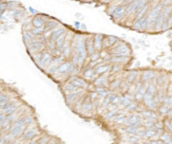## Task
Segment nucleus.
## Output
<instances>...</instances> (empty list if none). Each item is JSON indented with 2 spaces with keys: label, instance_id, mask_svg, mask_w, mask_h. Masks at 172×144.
Masks as SVG:
<instances>
[{
  "label": "nucleus",
  "instance_id": "obj_18",
  "mask_svg": "<svg viewBox=\"0 0 172 144\" xmlns=\"http://www.w3.org/2000/svg\"><path fill=\"white\" fill-rule=\"evenodd\" d=\"M135 75H136V72L135 71H132V72H130L129 74H128V76H127V82L128 83H133L134 82V79H135Z\"/></svg>",
  "mask_w": 172,
  "mask_h": 144
},
{
  "label": "nucleus",
  "instance_id": "obj_14",
  "mask_svg": "<svg viewBox=\"0 0 172 144\" xmlns=\"http://www.w3.org/2000/svg\"><path fill=\"white\" fill-rule=\"evenodd\" d=\"M163 104L170 108V106L172 105V95H166L164 101H163Z\"/></svg>",
  "mask_w": 172,
  "mask_h": 144
},
{
  "label": "nucleus",
  "instance_id": "obj_19",
  "mask_svg": "<svg viewBox=\"0 0 172 144\" xmlns=\"http://www.w3.org/2000/svg\"><path fill=\"white\" fill-rule=\"evenodd\" d=\"M110 95V94H109ZM109 95H107V97L105 98V100H104V102H102V104H101V107L102 108H107V107H109V105L111 104V101H110V97Z\"/></svg>",
  "mask_w": 172,
  "mask_h": 144
},
{
  "label": "nucleus",
  "instance_id": "obj_31",
  "mask_svg": "<svg viewBox=\"0 0 172 144\" xmlns=\"http://www.w3.org/2000/svg\"><path fill=\"white\" fill-rule=\"evenodd\" d=\"M66 88H67L68 90H72V91H73V90H76V86H75V85H73V84H69Z\"/></svg>",
  "mask_w": 172,
  "mask_h": 144
},
{
  "label": "nucleus",
  "instance_id": "obj_1",
  "mask_svg": "<svg viewBox=\"0 0 172 144\" xmlns=\"http://www.w3.org/2000/svg\"><path fill=\"white\" fill-rule=\"evenodd\" d=\"M111 53H115V55H123V56H127L129 54V49L127 48L126 45H120L116 48H114V49H112L110 51Z\"/></svg>",
  "mask_w": 172,
  "mask_h": 144
},
{
  "label": "nucleus",
  "instance_id": "obj_2",
  "mask_svg": "<svg viewBox=\"0 0 172 144\" xmlns=\"http://www.w3.org/2000/svg\"><path fill=\"white\" fill-rule=\"evenodd\" d=\"M75 50H76V53L79 55L82 59L87 57V50H86V45L82 42V41H78L76 48H75Z\"/></svg>",
  "mask_w": 172,
  "mask_h": 144
},
{
  "label": "nucleus",
  "instance_id": "obj_28",
  "mask_svg": "<svg viewBox=\"0 0 172 144\" xmlns=\"http://www.w3.org/2000/svg\"><path fill=\"white\" fill-rule=\"evenodd\" d=\"M135 100H136V101H142V100H144V95L140 94V93H138V92H136V93H135Z\"/></svg>",
  "mask_w": 172,
  "mask_h": 144
},
{
  "label": "nucleus",
  "instance_id": "obj_15",
  "mask_svg": "<svg viewBox=\"0 0 172 144\" xmlns=\"http://www.w3.org/2000/svg\"><path fill=\"white\" fill-rule=\"evenodd\" d=\"M118 115H119L118 110H110V111H109V112L106 115V118H107V119H111V118L117 117Z\"/></svg>",
  "mask_w": 172,
  "mask_h": 144
},
{
  "label": "nucleus",
  "instance_id": "obj_13",
  "mask_svg": "<svg viewBox=\"0 0 172 144\" xmlns=\"http://www.w3.org/2000/svg\"><path fill=\"white\" fill-rule=\"evenodd\" d=\"M125 60H126V56H123V55H115L111 58V61H113V62H121Z\"/></svg>",
  "mask_w": 172,
  "mask_h": 144
},
{
  "label": "nucleus",
  "instance_id": "obj_22",
  "mask_svg": "<svg viewBox=\"0 0 172 144\" xmlns=\"http://www.w3.org/2000/svg\"><path fill=\"white\" fill-rule=\"evenodd\" d=\"M153 136H156V133H155L153 129H147V130H146L145 137H147V138H152Z\"/></svg>",
  "mask_w": 172,
  "mask_h": 144
},
{
  "label": "nucleus",
  "instance_id": "obj_9",
  "mask_svg": "<svg viewBox=\"0 0 172 144\" xmlns=\"http://www.w3.org/2000/svg\"><path fill=\"white\" fill-rule=\"evenodd\" d=\"M117 40V38L116 37H114V36H108L105 40H104V47L105 48H107V47H110V46H113L114 45V42Z\"/></svg>",
  "mask_w": 172,
  "mask_h": 144
},
{
  "label": "nucleus",
  "instance_id": "obj_7",
  "mask_svg": "<svg viewBox=\"0 0 172 144\" xmlns=\"http://www.w3.org/2000/svg\"><path fill=\"white\" fill-rule=\"evenodd\" d=\"M125 12H126V8H125V7H117V8H115V10H114L112 16H113L114 18H118V17H120V16H121Z\"/></svg>",
  "mask_w": 172,
  "mask_h": 144
},
{
  "label": "nucleus",
  "instance_id": "obj_32",
  "mask_svg": "<svg viewBox=\"0 0 172 144\" xmlns=\"http://www.w3.org/2000/svg\"><path fill=\"white\" fill-rule=\"evenodd\" d=\"M97 95H98L97 92H91V93H90V100H91V99L94 100V99L97 97Z\"/></svg>",
  "mask_w": 172,
  "mask_h": 144
},
{
  "label": "nucleus",
  "instance_id": "obj_25",
  "mask_svg": "<svg viewBox=\"0 0 172 144\" xmlns=\"http://www.w3.org/2000/svg\"><path fill=\"white\" fill-rule=\"evenodd\" d=\"M92 108H93V105H92L91 102H86L84 104V109L86 111H90V110H92Z\"/></svg>",
  "mask_w": 172,
  "mask_h": 144
},
{
  "label": "nucleus",
  "instance_id": "obj_27",
  "mask_svg": "<svg viewBox=\"0 0 172 144\" xmlns=\"http://www.w3.org/2000/svg\"><path fill=\"white\" fill-rule=\"evenodd\" d=\"M98 57H99L98 52H94L92 55H90V58H91L92 60H96V59H98Z\"/></svg>",
  "mask_w": 172,
  "mask_h": 144
},
{
  "label": "nucleus",
  "instance_id": "obj_4",
  "mask_svg": "<svg viewBox=\"0 0 172 144\" xmlns=\"http://www.w3.org/2000/svg\"><path fill=\"white\" fill-rule=\"evenodd\" d=\"M142 124V123H140ZM140 124H137V125H128L126 128H125V132L127 134H130V135H135L137 133V130L139 129V126Z\"/></svg>",
  "mask_w": 172,
  "mask_h": 144
},
{
  "label": "nucleus",
  "instance_id": "obj_36",
  "mask_svg": "<svg viewBox=\"0 0 172 144\" xmlns=\"http://www.w3.org/2000/svg\"><path fill=\"white\" fill-rule=\"evenodd\" d=\"M32 144H36V143H32Z\"/></svg>",
  "mask_w": 172,
  "mask_h": 144
},
{
  "label": "nucleus",
  "instance_id": "obj_24",
  "mask_svg": "<svg viewBox=\"0 0 172 144\" xmlns=\"http://www.w3.org/2000/svg\"><path fill=\"white\" fill-rule=\"evenodd\" d=\"M147 91H149L150 93H152V94L154 95V94H155V92H156L155 85H153V84H150V85L148 86V88H147Z\"/></svg>",
  "mask_w": 172,
  "mask_h": 144
},
{
  "label": "nucleus",
  "instance_id": "obj_20",
  "mask_svg": "<svg viewBox=\"0 0 172 144\" xmlns=\"http://www.w3.org/2000/svg\"><path fill=\"white\" fill-rule=\"evenodd\" d=\"M94 69H90V68H88V70L87 71H85V76H87V77H93L94 76Z\"/></svg>",
  "mask_w": 172,
  "mask_h": 144
},
{
  "label": "nucleus",
  "instance_id": "obj_34",
  "mask_svg": "<svg viewBox=\"0 0 172 144\" xmlns=\"http://www.w3.org/2000/svg\"><path fill=\"white\" fill-rule=\"evenodd\" d=\"M167 115L170 116V118H172V107L169 108V111H168V114H167Z\"/></svg>",
  "mask_w": 172,
  "mask_h": 144
},
{
  "label": "nucleus",
  "instance_id": "obj_23",
  "mask_svg": "<svg viewBox=\"0 0 172 144\" xmlns=\"http://www.w3.org/2000/svg\"><path fill=\"white\" fill-rule=\"evenodd\" d=\"M156 81H157V85L162 86V85H164V82L166 81V76L160 75V76H157V78H156Z\"/></svg>",
  "mask_w": 172,
  "mask_h": 144
},
{
  "label": "nucleus",
  "instance_id": "obj_3",
  "mask_svg": "<svg viewBox=\"0 0 172 144\" xmlns=\"http://www.w3.org/2000/svg\"><path fill=\"white\" fill-rule=\"evenodd\" d=\"M72 82H73V85H75L76 87H84L85 89H87L89 87L88 83L82 78H78V77H74L72 78Z\"/></svg>",
  "mask_w": 172,
  "mask_h": 144
},
{
  "label": "nucleus",
  "instance_id": "obj_6",
  "mask_svg": "<svg viewBox=\"0 0 172 144\" xmlns=\"http://www.w3.org/2000/svg\"><path fill=\"white\" fill-rule=\"evenodd\" d=\"M94 49H97V50H100L101 49V45H102V35L101 34H98L94 37Z\"/></svg>",
  "mask_w": 172,
  "mask_h": 144
},
{
  "label": "nucleus",
  "instance_id": "obj_10",
  "mask_svg": "<svg viewBox=\"0 0 172 144\" xmlns=\"http://www.w3.org/2000/svg\"><path fill=\"white\" fill-rule=\"evenodd\" d=\"M109 69H110V66H109V65H100V66L95 67L94 71H95L97 74H102V73L107 72Z\"/></svg>",
  "mask_w": 172,
  "mask_h": 144
},
{
  "label": "nucleus",
  "instance_id": "obj_29",
  "mask_svg": "<svg viewBox=\"0 0 172 144\" xmlns=\"http://www.w3.org/2000/svg\"><path fill=\"white\" fill-rule=\"evenodd\" d=\"M137 140H138V138L137 137H135V136H131L130 138H129V141L133 144V143H136L137 142Z\"/></svg>",
  "mask_w": 172,
  "mask_h": 144
},
{
  "label": "nucleus",
  "instance_id": "obj_16",
  "mask_svg": "<svg viewBox=\"0 0 172 144\" xmlns=\"http://www.w3.org/2000/svg\"><path fill=\"white\" fill-rule=\"evenodd\" d=\"M73 62L76 64L77 66H81V64H82V58L78 55L77 53L74 54V59H73Z\"/></svg>",
  "mask_w": 172,
  "mask_h": 144
},
{
  "label": "nucleus",
  "instance_id": "obj_33",
  "mask_svg": "<svg viewBox=\"0 0 172 144\" xmlns=\"http://www.w3.org/2000/svg\"><path fill=\"white\" fill-rule=\"evenodd\" d=\"M119 70V67L117 66V65H114L113 67H112V69H111V72H116V71H118Z\"/></svg>",
  "mask_w": 172,
  "mask_h": 144
},
{
  "label": "nucleus",
  "instance_id": "obj_5",
  "mask_svg": "<svg viewBox=\"0 0 172 144\" xmlns=\"http://www.w3.org/2000/svg\"><path fill=\"white\" fill-rule=\"evenodd\" d=\"M127 123H128V125H137V124H140L142 122H140L139 116H137V115H132L131 117L128 118Z\"/></svg>",
  "mask_w": 172,
  "mask_h": 144
},
{
  "label": "nucleus",
  "instance_id": "obj_35",
  "mask_svg": "<svg viewBox=\"0 0 172 144\" xmlns=\"http://www.w3.org/2000/svg\"><path fill=\"white\" fill-rule=\"evenodd\" d=\"M133 144H140L139 142H136V143H133Z\"/></svg>",
  "mask_w": 172,
  "mask_h": 144
},
{
  "label": "nucleus",
  "instance_id": "obj_17",
  "mask_svg": "<svg viewBox=\"0 0 172 144\" xmlns=\"http://www.w3.org/2000/svg\"><path fill=\"white\" fill-rule=\"evenodd\" d=\"M159 111H160L161 115H166V114H168V111H169V107H167L166 105L162 104L161 106H159Z\"/></svg>",
  "mask_w": 172,
  "mask_h": 144
},
{
  "label": "nucleus",
  "instance_id": "obj_26",
  "mask_svg": "<svg viewBox=\"0 0 172 144\" xmlns=\"http://www.w3.org/2000/svg\"><path fill=\"white\" fill-rule=\"evenodd\" d=\"M137 108V105L136 104H134L133 102H131L127 107H126V109L128 110V111H133V110H135Z\"/></svg>",
  "mask_w": 172,
  "mask_h": 144
},
{
  "label": "nucleus",
  "instance_id": "obj_8",
  "mask_svg": "<svg viewBox=\"0 0 172 144\" xmlns=\"http://www.w3.org/2000/svg\"><path fill=\"white\" fill-rule=\"evenodd\" d=\"M154 76H155V74L152 71H145L142 75V82L145 83V82L149 81V79H153Z\"/></svg>",
  "mask_w": 172,
  "mask_h": 144
},
{
  "label": "nucleus",
  "instance_id": "obj_12",
  "mask_svg": "<svg viewBox=\"0 0 172 144\" xmlns=\"http://www.w3.org/2000/svg\"><path fill=\"white\" fill-rule=\"evenodd\" d=\"M160 140L161 141H163L164 143H169L171 140H172V138H171V136H170V134H168V133H164L162 136H161V138H160Z\"/></svg>",
  "mask_w": 172,
  "mask_h": 144
},
{
  "label": "nucleus",
  "instance_id": "obj_11",
  "mask_svg": "<svg viewBox=\"0 0 172 144\" xmlns=\"http://www.w3.org/2000/svg\"><path fill=\"white\" fill-rule=\"evenodd\" d=\"M86 50H87V53H89L90 55L94 53V45H93V41L91 39H88L86 42Z\"/></svg>",
  "mask_w": 172,
  "mask_h": 144
},
{
  "label": "nucleus",
  "instance_id": "obj_30",
  "mask_svg": "<svg viewBox=\"0 0 172 144\" xmlns=\"http://www.w3.org/2000/svg\"><path fill=\"white\" fill-rule=\"evenodd\" d=\"M116 108H117V104L111 103L110 105H109V109H110V110H116Z\"/></svg>",
  "mask_w": 172,
  "mask_h": 144
},
{
  "label": "nucleus",
  "instance_id": "obj_21",
  "mask_svg": "<svg viewBox=\"0 0 172 144\" xmlns=\"http://www.w3.org/2000/svg\"><path fill=\"white\" fill-rule=\"evenodd\" d=\"M120 81H119V79H115V81H113L112 83H111V88L114 90V89H117L119 86H120Z\"/></svg>",
  "mask_w": 172,
  "mask_h": 144
}]
</instances>
